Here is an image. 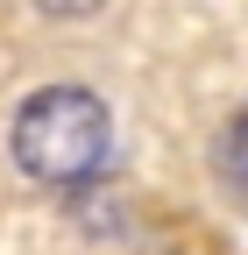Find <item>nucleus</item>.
I'll return each mask as SVG.
<instances>
[{
  "mask_svg": "<svg viewBox=\"0 0 248 255\" xmlns=\"http://www.w3.org/2000/svg\"><path fill=\"white\" fill-rule=\"evenodd\" d=\"M7 149H14V170L28 184L78 191L114 163V114L92 85H43L14 107Z\"/></svg>",
  "mask_w": 248,
  "mask_h": 255,
  "instance_id": "nucleus-1",
  "label": "nucleus"
},
{
  "mask_svg": "<svg viewBox=\"0 0 248 255\" xmlns=\"http://www.w3.org/2000/svg\"><path fill=\"white\" fill-rule=\"evenodd\" d=\"M213 177H220V191L248 213V107L220 128V142H213Z\"/></svg>",
  "mask_w": 248,
  "mask_h": 255,
  "instance_id": "nucleus-2",
  "label": "nucleus"
},
{
  "mask_svg": "<svg viewBox=\"0 0 248 255\" xmlns=\"http://www.w3.org/2000/svg\"><path fill=\"white\" fill-rule=\"evenodd\" d=\"M43 14H57V21H85V14H100L107 0H36Z\"/></svg>",
  "mask_w": 248,
  "mask_h": 255,
  "instance_id": "nucleus-3",
  "label": "nucleus"
}]
</instances>
